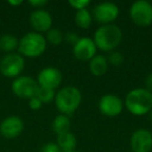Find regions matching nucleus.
Masks as SVG:
<instances>
[{
	"label": "nucleus",
	"mask_w": 152,
	"mask_h": 152,
	"mask_svg": "<svg viewBox=\"0 0 152 152\" xmlns=\"http://www.w3.org/2000/svg\"><path fill=\"white\" fill-rule=\"evenodd\" d=\"M24 129V122L18 116L7 117L0 124V133L7 139L19 137Z\"/></svg>",
	"instance_id": "nucleus-14"
},
{
	"label": "nucleus",
	"mask_w": 152,
	"mask_h": 152,
	"mask_svg": "<svg viewBox=\"0 0 152 152\" xmlns=\"http://www.w3.org/2000/svg\"><path fill=\"white\" fill-rule=\"evenodd\" d=\"M132 152H150L152 149V133L146 128L137 129L130 137Z\"/></svg>",
	"instance_id": "nucleus-11"
},
{
	"label": "nucleus",
	"mask_w": 152,
	"mask_h": 152,
	"mask_svg": "<svg viewBox=\"0 0 152 152\" xmlns=\"http://www.w3.org/2000/svg\"><path fill=\"white\" fill-rule=\"evenodd\" d=\"M106 58H107L108 65H112V66H114V67H119V66L122 65L123 61H124V56H123V54L116 50L110 52V54H108V56L106 57Z\"/></svg>",
	"instance_id": "nucleus-22"
},
{
	"label": "nucleus",
	"mask_w": 152,
	"mask_h": 152,
	"mask_svg": "<svg viewBox=\"0 0 152 152\" xmlns=\"http://www.w3.org/2000/svg\"><path fill=\"white\" fill-rule=\"evenodd\" d=\"M71 152H79V151H76V150H75V151H71Z\"/></svg>",
	"instance_id": "nucleus-31"
},
{
	"label": "nucleus",
	"mask_w": 152,
	"mask_h": 152,
	"mask_svg": "<svg viewBox=\"0 0 152 152\" xmlns=\"http://www.w3.org/2000/svg\"><path fill=\"white\" fill-rule=\"evenodd\" d=\"M29 4L32 5L34 7H36L37 10H40V9H42L44 5L47 4V1L46 0H30Z\"/></svg>",
	"instance_id": "nucleus-27"
},
{
	"label": "nucleus",
	"mask_w": 152,
	"mask_h": 152,
	"mask_svg": "<svg viewBox=\"0 0 152 152\" xmlns=\"http://www.w3.org/2000/svg\"><path fill=\"white\" fill-rule=\"evenodd\" d=\"M122 29L113 23L100 25L94 34L93 41L97 49L103 52H112L118 48L122 42Z\"/></svg>",
	"instance_id": "nucleus-1"
},
{
	"label": "nucleus",
	"mask_w": 152,
	"mask_h": 152,
	"mask_svg": "<svg viewBox=\"0 0 152 152\" xmlns=\"http://www.w3.org/2000/svg\"><path fill=\"white\" fill-rule=\"evenodd\" d=\"M148 116H149V119H150V120L152 121V110H150L149 113H148Z\"/></svg>",
	"instance_id": "nucleus-30"
},
{
	"label": "nucleus",
	"mask_w": 152,
	"mask_h": 152,
	"mask_svg": "<svg viewBox=\"0 0 152 152\" xmlns=\"http://www.w3.org/2000/svg\"><path fill=\"white\" fill-rule=\"evenodd\" d=\"M39 87L46 88V89L54 90L61 86L63 81V74L55 67H46L40 71L38 74Z\"/></svg>",
	"instance_id": "nucleus-10"
},
{
	"label": "nucleus",
	"mask_w": 152,
	"mask_h": 152,
	"mask_svg": "<svg viewBox=\"0 0 152 152\" xmlns=\"http://www.w3.org/2000/svg\"><path fill=\"white\" fill-rule=\"evenodd\" d=\"M124 106L134 116H144L152 110V92L145 88H137L128 92Z\"/></svg>",
	"instance_id": "nucleus-3"
},
{
	"label": "nucleus",
	"mask_w": 152,
	"mask_h": 152,
	"mask_svg": "<svg viewBox=\"0 0 152 152\" xmlns=\"http://www.w3.org/2000/svg\"><path fill=\"white\" fill-rule=\"evenodd\" d=\"M9 3L11 5H16V7H17V5L22 4V3H23V1H21V0H19V1H9Z\"/></svg>",
	"instance_id": "nucleus-29"
},
{
	"label": "nucleus",
	"mask_w": 152,
	"mask_h": 152,
	"mask_svg": "<svg viewBox=\"0 0 152 152\" xmlns=\"http://www.w3.org/2000/svg\"><path fill=\"white\" fill-rule=\"evenodd\" d=\"M47 47V41L42 34L32 31L28 32L19 41V54L25 57H38L45 52Z\"/></svg>",
	"instance_id": "nucleus-4"
},
{
	"label": "nucleus",
	"mask_w": 152,
	"mask_h": 152,
	"mask_svg": "<svg viewBox=\"0 0 152 152\" xmlns=\"http://www.w3.org/2000/svg\"><path fill=\"white\" fill-rule=\"evenodd\" d=\"M130 19L140 27H148L152 24V4L147 0H137L130 5Z\"/></svg>",
	"instance_id": "nucleus-6"
},
{
	"label": "nucleus",
	"mask_w": 152,
	"mask_h": 152,
	"mask_svg": "<svg viewBox=\"0 0 152 152\" xmlns=\"http://www.w3.org/2000/svg\"><path fill=\"white\" fill-rule=\"evenodd\" d=\"M145 86H146L145 89H147L148 91L152 92V72H151V73H149L147 76H146V78H145Z\"/></svg>",
	"instance_id": "nucleus-28"
},
{
	"label": "nucleus",
	"mask_w": 152,
	"mask_h": 152,
	"mask_svg": "<svg viewBox=\"0 0 152 152\" xmlns=\"http://www.w3.org/2000/svg\"><path fill=\"white\" fill-rule=\"evenodd\" d=\"M64 40L68 43V44H71V45H75L77 43V41L79 40V37L78 34H76L74 31H69L64 36Z\"/></svg>",
	"instance_id": "nucleus-24"
},
{
	"label": "nucleus",
	"mask_w": 152,
	"mask_h": 152,
	"mask_svg": "<svg viewBox=\"0 0 152 152\" xmlns=\"http://www.w3.org/2000/svg\"><path fill=\"white\" fill-rule=\"evenodd\" d=\"M28 105H29V107L31 108L32 110H39L42 107L43 103L41 102V100L39 99V98H37L36 96H34V97L30 98V99L28 100Z\"/></svg>",
	"instance_id": "nucleus-26"
},
{
	"label": "nucleus",
	"mask_w": 152,
	"mask_h": 152,
	"mask_svg": "<svg viewBox=\"0 0 152 152\" xmlns=\"http://www.w3.org/2000/svg\"><path fill=\"white\" fill-rule=\"evenodd\" d=\"M96 53H97V47L93 39L88 37L79 38L77 43L73 46V55L78 61H90L95 56Z\"/></svg>",
	"instance_id": "nucleus-12"
},
{
	"label": "nucleus",
	"mask_w": 152,
	"mask_h": 152,
	"mask_svg": "<svg viewBox=\"0 0 152 152\" xmlns=\"http://www.w3.org/2000/svg\"><path fill=\"white\" fill-rule=\"evenodd\" d=\"M56 144L61 152H71L75 151L76 146H77V140L75 135L71 131H69V132L57 135Z\"/></svg>",
	"instance_id": "nucleus-16"
},
{
	"label": "nucleus",
	"mask_w": 152,
	"mask_h": 152,
	"mask_svg": "<svg viewBox=\"0 0 152 152\" xmlns=\"http://www.w3.org/2000/svg\"><path fill=\"white\" fill-rule=\"evenodd\" d=\"M39 83L36 79L29 76H19L14 79L12 83V91L17 97L21 99H28L34 97L38 92Z\"/></svg>",
	"instance_id": "nucleus-7"
},
{
	"label": "nucleus",
	"mask_w": 152,
	"mask_h": 152,
	"mask_svg": "<svg viewBox=\"0 0 152 152\" xmlns=\"http://www.w3.org/2000/svg\"><path fill=\"white\" fill-rule=\"evenodd\" d=\"M108 61L106 56L102 54H96L91 61H89V68L91 73L93 74L94 76H97V77H100V76L104 75L106 73L108 69Z\"/></svg>",
	"instance_id": "nucleus-15"
},
{
	"label": "nucleus",
	"mask_w": 152,
	"mask_h": 152,
	"mask_svg": "<svg viewBox=\"0 0 152 152\" xmlns=\"http://www.w3.org/2000/svg\"><path fill=\"white\" fill-rule=\"evenodd\" d=\"M25 67V59L19 53H7L0 59V72L9 78H17Z\"/></svg>",
	"instance_id": "nucleus-5"
},
{
	"label": "nucleus",
	"mask_w": 152,
	"mask_h": 152,
	"mask_svg": "<svg viewBox=\"0 0 152 152\" xmlns=\"http://www.w3.org/2000/svg\"><path fill=\"white\" fill-rule=\"evenodd\" d=\"M36 97L41 100L43 104L44 103H50L55 98V91L54 90L46 89V88L39 87L38 92L36 94Z\"/></svg>",
	"instance_id": "nucleus-21"
},
{
	"label": "nucleus",
	"mask_w": 152,
	"mask_h": 152,
	"mask_svg": "<svg viewBox=\"0 0 152 152\" xmlns=\"http://www.w3.org/2000/svg\"><path fill=\"white\" fill-rule=\"evenodd\" d=\"M71 129V120L68 116L65 115H57L52 121V130L57 135L69 132Z\"/></svg>",
	"instance_id": "nucleus-17"
},
{
	"label": "nucleus",
	"mask_w": 152,
	"mask_h": 152,
	"mask_svg": "<svg viewBox=\"0 0 152 152\" xmlns=\"http://www.w3.org/2000/svg\"><path fill=\"white\" fill-rule=\"evenodd\" d=\"M45 39H46L47 43L57 46V45H59L64 41V34L59 28L52 27L46 32Z\"/></svg>",
	"instance_id": "nucleus-20"
},
{
	"label": "nucleus",
	"mask_w": 152,
	"mask_h": 152,
	"mask_svg": "<svg viewBox=\"0 0 152 152\" xmlns=\"http://www.w3.org/2000/svg\"><path fill=\"white\" fill-rule=\"evenodd\" d=\"M41 152H61V149H59L58 146H57L56 143L50 142V143H47L43 146Z\"/></svg>",
	"instance_id": "nucleus-25"
},
{
	"label": "nucleus",
	"mask_w": 152,
	"mask_h": 152,
	"mask_svg": "<svg viewBox=\"0 0 152 152\" xmlns=\"http://www.w3.org/2000/svg\"><path fill=\"white\" fill-rule=\"evenodd\" d=\"M83 101V95L78 88L67 86L55 93L54 103L61 115L70 117L78 110Z\"/></svg>",
	"instance_id": "nucleus-2"
},
{
	"label": "nucleus",
	"mask_w": 152,
	"mask_h": 152,
	"mask_svg": "<svg viewBox=\"0 0 152 152\" xmlns=\"http://www.w3.org/2000/svg\"><path fill=\"white\" fill-rule=\"evenodd\" d=\"M98 108L103 116L114 118V117L119 116L123 112L124 102L118 96L113 95V94H106L100 98Z\"/></svg>",
	"instance_id": "nucleus-9"
},
{
	"label": "nucleus",
	"mask_w": 152,
	"mask_h": 152,
	"mask_svg": "<svg viewBox=\"0 0 152 152\" xmlns=\"http://www.w3.org/2000/svg\"><path fill=\"white\" fill-rule=\"evenodd\" d=\"M19 46V40L15 36L10 34H2L0 37V49L3 52L13 53Z\"/></svg>",
	"instance_id": "nucleus-19"
},
{
	"label": "nucleus",
	"mask_w": 152,
	"mask_h": 152,
	"mask_svg": "<svg viewBox=\"0 0 152 152\" xmlns=\"http://www.w3.org/2000/svg\"><path fill=\"white\" fill-rule=\"evenodd\" d=\"M75 24L81 29H88L91 27L93 23V15L88 9L76 11L75 17H74Z\"/></svg>",
	"instance_id": "nucleus-18"
},
{
	"label": "nucleus",
	"mask_w": 152,
	"mask_h": 152,
	"mask_svg": "<svg viewBox=\"0 0 152 152\" xmlns=\"http://www.w3.org/2000/svg\"><path fill=\"white\" fill-rule=\"evenodd\" d=\"M29 23L36 32L42 34L52 28L53 19L51 14L46 10H34L29 16Z\"/></svg>",
	"instance_id": "nucleus-13"
},
{
	"label": "nucleus",
	"mask_w": 152,
	"mask_h": 152,
	"mask_svg": "<svg viewBox=\"0 0 152 152\" xmlns=\"http://www.w3.org/2000/svg\"><path fill=\"white\" fill-rule=\"evenodd\" d=\"M68 3L75 11H80V10L88 9V7L91 4V1L90 0H70Z\"/></svg>",
	"instance_id": "nucleus-23"
},
{
	"label": "nucleus",
	"mask_w": 152,
	"mask_h": 152,
	"mask_svg": "<svg viewBox=\"0 0 152 152\" xmlns=\"http://www.w3.org/2000/svg\"><path fill=\"white\" fill-rule=\"evenodd\" d=\"M120 9L114 2H101L98 3L93 10V18L101 25L113 24L119 17Z\"/></svg>",
	"instance_id": "nucleus-8"
}]
</instances>
